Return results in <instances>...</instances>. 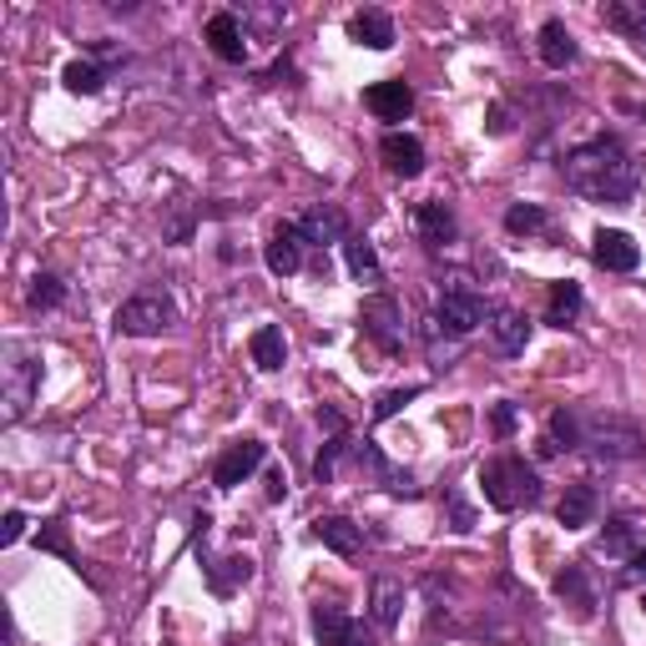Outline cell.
Instances as JSON below:
<instances>
[{"label": "cell", "mask_w": 646, "mask_h": 646, "mask_svg": "<svg viewBox=\"0 0 646 646\" xmlns=\"http://www.w3.org/2000/svg\"><path fill=\"white\" fill-rule=\"evenodd\" d=\"M566 172V187L576 198L586 202H607V208H626L636 198V183H642V167L616 137H591V142H580L566 152L561 162Z\"/></svg>", "instance_id": "6da1fadb"}, {"label": "cell", "mask_w": 646, "mask_h": 646, "mask_svg": "<svg viewBox=\"0 0 646 646\" xmlns=\"http://www.w3.org/2000/svg\"><path fill=\"white\" fill-rule=\"evenodd\" d=\"M480 490H485V505L490 510H526V505L541 501V475L536 465L520 460V455H501L480 470Z\"/></svg>", "instance_id": "7a4b0ae2"}, {"label": "cell", "mask_w": 646, "mask_h": 646, "mask_svg": "<svg viewBox=\"0 0 646 646\" xmlns=\"http://www.w3.org/2000/svg\"><path fill=\"white\" fill-rule=\"evenodd\" d=\"M0 374H5V424H21L40 389V349L26 339H11L0 349Z\"/></svg>", "instance_id": "3957f363"}, {"label": "cell", "mask_w": 646, "mask_h": 646, "mask_svg": "<svg viewBox=\"0 0 646 646\" xmlns=\"http://www.w3.org/2000/svg\"><path fill=\"white\" fill-rule=\"evenodd\" d=\"M485 318H490V304L475 293V283H470V278H465V273H445V278H439L435 324L449 333V339H465V333H475Z\"/></svg>", "instance_id": "277c9868"}, {"label": "cell", "mask_w": 646, "mask_h": 646, "mask_svg": "<svg viewBox=\"0 0 646 646\" xmlns=\"http://www.w3.org/2000/svg\"><path fill=\"white\" fill-rule=\"evenodd\" d=\"M580 449H591L596 460H607V465H626V460H642L646 455V439L636 424L591 414V420H586V435H580Z\"/></svg>", "instance_id": "5b68a950"}, {"label": "cell", "mask_w": 646, "mask_h": 646, "mask_svg": "<svg viewBox=\"0 0 646 646\" xmlns=\"http://www.w3.org/2000/svg\"><path fill=\"white\" fill-rule=\"evenodd\" d=\"M172 324H177V304H172L162 289H142L117 308V329L127 333V339H157Z\"/></svg>", "instance_id": "8992f818"}, {"label": "cell", "mask_w": 646, "mask_h": 646, "mask_svg": "<svg viewBox=\"0 0 646 646\" xmlns=\"http://www.w3.org/2000/svg\"><path fill=\"white\" fill-rule=\"evenodd\" d=\"M359 324H364V333H369L374 343H379L384 354H399L404 349V308L389 298V293H374V298H364V314H359Z\"/></svg>", "instance_id": "52a82bcc"}, {"label": "cell", "mask_w": 646, "mask_h": 646, "mask_svg": "<svg viewBox=\"0 0 646 646\" xmlns=\"http://www.w3.org/2000/svg\"><path fill=\"white\" fill-rule=\"evenodd\" d=\"M354 460H359V470H364V475H369L374 485H384V490H389V495H404V501H414V495H420L414 475H409L404 465H395V460H389V455H384V449L374 445V439H364V445L354 449Z\"/></svg>", "instance_id": "ba28073f"}, {"label": "cell", "mask_w": 646, "mask_h": 646, "mask_svg": "<svg viewBox=\"0 0 646 646\" xmlns=\"http://www.w3.org/2000/svg\"><path fill=\"white\" fill-rule=\"evenodd\" d=\"M258 465H268V445H263V439H238V445L223 449V460L212 465V485H218V490L243 485Z\"/></svg>", "instance_id": "9c48e42d"}, {"label": "cell", "mask_w": 646, "mask_h": 646, "mask_svg": "<svg viewBox=\"0 0 646 646\" xmlns=\"http://www.w3.org/2000/svg\"><path fill=\"white\" fill-rule=\"evenodd\" d=\"M208 46H212V56L218 61H227V67H243L248 61V26H243L233 11H218V15H208Z\"/></svg>", "instance_id": "30bf717a"}, {"label": "cell", "mask_w": 646, "mask_h": 646, "mask_svg": "<svg viewBox=\"0 0 646 646\" xmlns=\"http://www.w3.org/2000/svg\"><path fill=\"white\" fill-rule=\"evenodd\" d=\"M591 258H596V268H607V273H636L642 248H636L632 233H621V227H601V233L591 238Z\"/></svg>", "instance_id": "8fae6325"}, {"label": "cell", "mask_w": 646, "mask_h": 646, "mask_svg": "<svg viewBox=\"0 0 646 646\" xmlns=\"http://www.w3.org/2000/svg\"><path fill=\"white\" fill-rule=\"evenodd\" d=\"M414 233H420L424 248H449V243L460 238V223H455V212H449V202H420L414 208Z\"/></svg>", "instance_id": "7c38bea8"}, {"label": "cell", "mask_w": 646, "mask_h": 646, "mask_svg": "<svg viewBox=\"0 0 646 646\" xmlns=\"http://www.w3.org/2000/svg\"><path fill=\"white\" fill-rule=\"evenodd\" d=\"M293 227H298V238L314 243V248H329V243H349V238H354V233H349V218H343L339 208H308Z\"/></svg>", "instance_id": "4fadbf2b"}, {"label": "cell", "mask_w": 646, "mask_h": 646, "mask_svg": "<svg viewBox=\"0 0 646 646\" xmlns=\"http://www.w3.org/2000/svg\"><path fill=\"white\" fill-rule=\"evenodd\" d=\"M364 106H369L379 121H404L414 111V92H409V81L395 77V81H374L369 92H364Z\"/></svg>", "instance_id": "5bb4252c"}, {"label": "cell", "mask_w": 646, "mask_h": 646, "mask_svg": "<svg viewBox=\"0 0 646 646\" xmlns=\"http://www.w3.org/2000/svg\"><path fill=\"white\" fill-rule=\"evenodd\" d=\"M379 157H384V167L395 172V177H420L424 172V142L420 137H409V132H384V142H379Z\"/></svg>", "instance_id": "9a60e30c"}, {"label": "cell", "mask_w": 646, "mask_h": 646, "mask_svg": "<svg viewBox=\"0 0 646 646\" xmlns=\"http://www.w3.org/2000/svg\"><path fill=\"white\" fill-rule=\"evenodd\" d=\"M263 263H268V273H278V278H293L298 268H304V238H298V227L293 223L278 227L263 248Z\"/></svg>", "instance_id": "2e32d148"}, {"label": "cell", "mask_w": 646, "mask_h": 646, "mask_svg": "<svg viewBox=\"0 0 646 646\" xmlns=\"http://www.w3.org/2000/svg\"><path fill=\"white\" fill-rule=\"evenodd\" d=\"M490 333H495V349H501V354H526L530 324H526V314H520V308L490 304Z\"/></svg>", "instance_id": "e0dca14e"}, {"label": "cell", "mask_w": 646, "mask_h": 646, "mask_svg": "<svg viewBox=\"0 0 646 646\" xmlns=\"http://www.w3.org/2000/svg\"><path fill=\"white\" fill-rule=\"evenodd\" d=\"M349 40L369 46V51H389L395 46V21L384 11H374V5H364V11L349 15Z\"/></svg>", "instance_id": "ac0fdd59"}, {"label": "cell", "mask_w": 646, "mask_h": 646, "mask_svg": "<svg viewBox=\"0 0 646 646\" xmlns=\"http://www.w3.org/2000/svg\"><path fill=\"white\" fill-rule=\"evenodd\" d=\"M202 576H208V586L218 596H233L238 586H248L252 580V561L248 555H223V561H212V555L202 551Z\"/></svg>", "instance_id": "d6986e66"}, {"label": "cell", "mask_w": 646, "mask_h": 646, "mask_svg": "<svg viewBox=\"0 0 646 646\" xmlns=\"http://www.w3.org/2000/svg\"><path fill=\"white\" fill-rule=\"evenodd\" d=\"M369 616L379 632H395L399 616H404V586L395 576H374V591H369Z\"/></svg>", "instance_id": "ffe728a7"}, {"label": "cell", "mask_w": 646, "mask_h": 646, "mask_svg": "<svg viewBox=\"0 0 646 646\" xmlns=\"http://www.w3.org/2000/svg\"><path fill=\"white\" fill-rule=\"evenodd\" d=\"M308 626H314V642H318V646H343L349 636H354L359 621L349 616L343 607H333V601H318L314 616H308Z\"/></svg>", "instance_id": "44dd1931"}, {"label": "cell", "mask_w": 646, "mask_h": 646, "mask_svg": "<svg viewBox=\"0 0 646 646\" xmlns=\"http://www.w3.org/2000/svg\"><path fill=\"white\" fill-rule=\"evenodd\" d=\"M541 61L551 71H566V67H576V56H580V46H576V36L566 31V21H545L541 26Z\"/></svg>", "instance_id": "7402d4cb"}, {"label": "cell", "mask_w": 646, "mask_h": 646, "mask_svg": "<svg viewBox=\"0 0 646 646\" xmlns=\"http://www.w3.org/2000/svg\"><path fill=\"white\" fill-rule=\"evenodd\" d=\"M555 520L566 530H580L596 520V485H586V480H576V485H566V495H561V505H555Z\"/></svg>", "instance_id": "603a6c76"}, {"label": "cell", "mask_w": 646, "mask_h": 646, "mask_svg": "<svg viewBox=\"0 0 646 646\" xmlns=\"http://www.w3.org/2000/svg\"><path fill=\"white\" fill-rule=\"evenodd\" d=\"M314 536L339 555H359V545H364V526H354L349 515H324V520H314Z\"/></svg>", "instance_id": "cb8c5ba5"}, {"label": "cell", "mask_w": 646, "mask_h": 646, "mask_svg": "<svg viewBox=\"0 0 646 646\" xmlns=\"http://www.w3.org/2000/svg\"><path fill=\"white\" fill-rule=\"evenodd\" d=\"M343 268H349L364 289H379V283H384V263H379V252H374L369 238H349V243H343Z\"/></svg>", "instance_id": "d4e9b609"}, {"label": "cell", "mask_w": 646, "mask_h": 646, "mask_svg": "<svg viewBox=\"0 0 646 646\" xmlns=\"http://www.w3.org/2000/svg\"><path fill=\"white\" fill-rule=\"evenodd\" d=\"M248 349H252V364H258L263 374H278V369H283V359H289V339H283V329H278V324L252 329Z\"/></svg>", "instance_id": "484cf974"}, {"label": "cell", "mask_w": 646, "mask_h": 646, "mask_svg": "<svg viewBox=\"0 0 646 646\" xmlns=\"http://www.w3.org/2000/svg\"><path fill=\"white\" fill-rule=\"evenodd\" d=\"M580 308H586V293H580V283H551V304H545V324L551 329H566V324H576Z\"/></svg>", "instance_id": "4316f807"}, {"label": "cell", "mask_w": 646, "mask_h": 646, "mask_svg": "<svg viewBox=\"0 0 646 646\" xmlns=\"http://www.w3.org/2000/svg\"><path fill=\"white\" fill-rule=\"evenodd\" d=\"M607 26L626 40H646V0H607Z\"/></svg>", "instance_id": "83f0119b"}, {"label": "cell", "mask_w": 646, "mask_h": 646, "mask_svg": "<svg viewBox=\"0 0 646 646\" xmlns=\"http://www.w3.org/2000/svg\"><path fill=\"white\" fill-rule=\"evenodd\" d=\"M545 227H551V212H545L541 202H515V208L505 212V233H510V238H536Z\"/></svg>", "instance_id": "f1b7e54d"}, {"label": "cell", "mask_w": 646, "mask_h": 646, "mask_svg": "<svg viewBox=\"0 0 646 646\" xmlns=\"http://www.w3.org/2000/svg\"><path fill=\"white\" fill-rule=\"evenodd\" d=\"M555 596L571 601L580 616H591V611H596V596H591V586H586V566H566V571H561V576H555Z\"/></svg>", "instance_id": "f546056e"}, {"label": "cell", "mask_w": 646, "mask_h": 646, "mask_svg": "<svg viewBox=\"0 0 646 646\" xmlns=\"http://www.w3.org/2000/svg\"><path fill=\"white\" fill-rule=\"evenodd\" d=\"M580 435H586V414H580V409H551V445L555 449H580Z\"/></svg>", "instance_id": "4dcf8cb0"}, {"label": "cell", "mask_w": 646, "mask_h": 646, "mask_svg": "<svg viewBox=\"0 0 646 646\" xmlns=\"http://www.w3.org/2000/svg\"><path fill=\"white\" fill-rule=\"evenodd\" d=\"M596 551L607 555V561H632V555H636V526H632V520H611V526L601 530Z\"/></svg>", "instance_id": "1f68e13d"}, {"label": "cell", "mask_w": 646, "mask_h": 646, "mask_svg": "<svg viewBox=\"0 0 646 646\" xmlns=\"http://www.w3.org/2000/svg\"><path fill=\"white\" fill-rule=\"evenodd\" d=\"M61 86H67L71 96H96L106 86V71L96 67V61H71V67L61 71Z\"/></svg>", "instance_id": "d6a6232c"}, {"label": "cell", "mask_w": 646, "mask_h": 646, "mask_svg": "<svg viewBox=\"0 0 646 646\" xmlns=\"http://www.w3.org/2000/svg\"><path fill=\"white\" fill-rule=\"evenodd\" d=\"M26 298H31V308L51 314V308L67 304V283H61L56 273H36V278H31V289H26Z\"/></svg>", "instance_id": "836d02e7"}, {"label": "cell", "mask_w": 646, "mask_h": 646, "mask_svg": "<svg viewBox=\"0 0 646 646\" xmlns=\"http://www.w3.org/2000/svg\"><path fill=\"white\" fill-rule=\"evenodd\" d=\"M36 545H40V551H56V555H61V561H71V566L81 571L77 551H71V541H67V520H61V515H56V520H46V526H40Z\"/></svg>", "instance_id": "e575fe53"}, {"label": "cell", "mask_w": 646, "mask_h": 646, "mask_svg": "<svg viewBox=\"0 0 646 646\" xmlns=\"http://www.w3.org/2000/svg\"><path fill=\"white\" fill-rule=\"evenodd\" d=\"M409 399H420V384H404V389H384V395L374 399V424L395 420V414L409 404Z\"/></svg>", "instance_id": "d590c367"}, {"label": "cell", "mask_w": 646, "mask_h": 646, "mask_svg": "<svg viewBox=\"0 0 646 646\" xmlns=\"http://www.w3.org/2000/svg\"><path fill=\"white\" fill-rule=\"evenodd\" d=\"M343 449H349V439H343V435H333L329 445L318 449V460H314V480H318V485H329V480H333V470H339V455H343Z\"/></svg>", "instance_id": "8d00e7d4"}, {"label": "cell", "mask_w": 646, "mask_h": 646, "mask_svg": "<svg viewBox=\"0 0 646 646\" xmlns=\"http://www.w3.org/2000/svg\"><path fill=\"white\" fill-rule=\"evenodd\" d=\"M26 536V515L21 510H5V520H0V545H15Z\"/></svg>", "instance_id": "74e56055"}, {"label": "cell", "mask_w": 646, "mask_h": 646, "mask_svg": "<svg viewBox=\"0 0 646 646\" xmlns=\"http://www.w3.org/2000/svg\"><path fill=\"white\" fill-rule=\"evenodd\" d=\"M490 424H495V435H515V404L501 399V404L490 409Z\"/></svg>", "instance_id": "f35d334b"}, {"label": "cell", "mask_w": 646, "mask_h": 646, "mask_svg": "<svg viewBox=\"0 0 646 646\" xmlns=\"http://www.w3.org/2000/svg\"><path fill=\"white\" fill-rule=\"evenodd\" d=\"M449 510H455V530H460V536L465 530H475V510H470L460 495H449Z\"/></svg>", "instance_id": "ab89813d"}, {"label": "cell", "mask_w": 646, "mask_h": 646, "mask_svg": "<svg viewBox=\"0 0 646 646\" xmlns=\"http://www.w3.org/2000/svg\"><path fill=\"white\" fill-rule=\"evenodd\" d=\"M289 495V475L283 470H268V501H283Z\"/></svg>", "instance_id": "60d3db41"}, {"label": "cell", "mask_w": 646, "mask_h": 646, "mask_svg": "<svg viewBox=\"0 0 646 646\" xmlns=\"http://www.w3.org/2000/svg\"><path fill=\"white\" fill-rule=\"evenodd\" d=\"M490 132L495 137L510 132V111H505V106H490Z\"/></svg>", "instance_id": "b9f144b4"}, {"label": "cell", "mask_w": 646, "mask_h": 646, "mask_svg": "<svg viewBox=\"0 0 646 646\" xmlns=\"http://www.w3.org/2000/svg\"><path fill=\"white\" fill-rule=\"evenodd\" d=\"M318 424H324L329 435H343V414H339V409H318Z\"/></svg>", "instance_id": "7bdbcfd3"}, {"label": "cell", "mask_w": 646, "mask_h": 646, "mask_svg": "<svg viewBox=\"0 0 646 646\" xmlns=\"http://www.w3.org/2000/svg\"><path fill=\"white\" fill-rule=\"evenodd\" d=\"M626 576H646V545L632 555V561H626Z\"/></svg>", "instance_id": "ee69618b"}, {"label": "cell", "mask_w": 646, "mask_h": 646, "mask_svg": "<svg viewBox=\"0 0 646 646\" xmlns=\"http://www.w3.org/2000/svg\"><path fill=\"white\" fill-rule=\"evenodd\" d=\"M343 646H374V636L364 632V626H354V636H349V642H343Z\"/></svg>", "instance_id": "f6af8a7d"}, {"label": "cell", "mask_w": 646, "mask_h": 646, "mask_svg": "<svg viewBox=\"0 0 646 646\" xmlns=\"http://www.w3.org/2000/svg\"><path fill=\"white\" fill-rule=\"evenodd\" d=\"M642 611H646V601H642Z\"/></svg>", "instance_id": "bcb514c9"}]
</instances>
